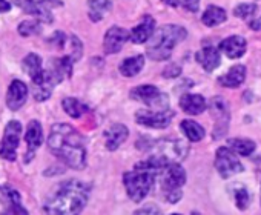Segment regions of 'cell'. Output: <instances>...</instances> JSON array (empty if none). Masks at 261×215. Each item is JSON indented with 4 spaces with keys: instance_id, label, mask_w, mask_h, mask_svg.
Instances as JSON below:
<instances>
[{
    "instance_id": "1",
    "label": "cell",
    "mask_w": 261,
    "mask_h": 215,
    "mask_svg": "<svg viewBox=\"0 0 261 215\" xmlns=\"http://www.w3.org/2000/svg\"><path fill=\"white\" fill-rule=\"evenodd\" d=\"M49 151L72 169L86 166V149L82 136L66 123H57L51 128L48 137Z\"/></svg>"
},
{
    "instance_id": "2",
    "label": "cell",
    "mask_w": 261,
    "mask_h": 215,
    "mask_svg": "<svg viewBox=\"0 0 261 215\" xmlns=\"http://www.w3.org/2000/svg\"><path fill=\"white\" fill-rule=\"evenodd\" d=\"M89 186L79 180H68L45 201L43 210L48 213H79L88 203Z\"/></svg>"
},
{
    "instance_id": "3",
    "label": "cell",
    "mask_w": 261,
    "mask_h": 215,
    "mask_svg": "<svg viewBox=\"0 0 261 215\" xmlns=\"http://www.w3.org/2000/svg\"><path fill=\"white\" fill-rule=\"evenodd\" d=\"M162 169L163 168L159 166L154 160L148 158L136 165L130 172H126L123 175V183L129 198L137 203L142 201L151 192L155 177L162 172Z\"/></svg>"
},
{
    "instance_id": "4",
    "label": "cell",
    "mask_w": 261,
    "mask_h": 215,
    "mask_svg": "<svg viewBox=\"0 0 261 215\" xmlns=\"http://www.w3.org/2000/svg\"><path fill=\"white\" fill-rule=\"evenodd\" d=\"M188 33L178 25H165L157 33L152 34V39L146 48L148 56L152 60H168L172 56L175 46L186 39Z\"/></svg>"
},
{
    "instance_id": "5",
    "label": "cell",
    "mask_w": 261,
    "mask_h": 215,
    "mask_svg": "<svg viewBox=\"0 0 261 215\" xmlns=\"http://www.w3.org/2000/svg\"><path fill=\"white\" fill-rule=\"evenodd\" d=\"M151 149V160L159 166L165 168L171 163H178L188 154V145L181 140H159L154 145L148 146Z\"/></svg>"
},
{
    "instance_id": "6",
    "label": "cell",
    "mask_w": 261,
    "mask_h": 215,
    "mask_svg": "<svg viewBox=\"0 0 261 215\" xmlns=\"http://www.w3.org/2000/svg\"><path fill=\"white\" fill-rule=\"evenodd\" d=\"M162 191L169 203H177L181 198V187L186 183V171L178 163H171L162 169Z\"/></svg>"
},
{
    "instance_id": "7",
    "label": "cell",
    "mask_w": 261,
    "mask_h": 215,
    "mask_svg": "<svg viewBox=\"0 0 261 215\" xmlns=\"http://www.w3.org/2000/svg\"><path fill=\"white\" fill-rule=\"evenodd\" d=\"M14 4L19 8H22L27 14H31L40 22L46 23H51L54 19L51 10L63 5L60 0H14Z\"/></svg>"
},
{
    "instance_id": "8",
    "label": "cell",
    "mask_w": 261,
    "mask_h": 215,
    "mask_svg": "<svg viewBox=\"0 0 261 215\" xmlns=\"http://www.w3.org/2000/svg\"><path fill=\"white\" fill-rule=\"evenodd\" d=\"M130 97L134 100L145 103L151 110H159V111L168 110V104H169L168 97L157 86H152V85H143V86L134 88L130 91Z\"/></svg>"
},
{
    "instance_id": "9",
    "label": "cell",
    "mask_w": 261,
    "mask_h": 215,
    "mask_svg": "<svg viewBox=\"0 0 261 215\" xmlns=\"http://www.w3.org/2000/svg\"><path fill=\"white\" fill-rule=\"evenodd\" d=\"M235 154L237 152L232 148H218L215 154V168L223 178H230L232 175L243 172L244 168Z\"/></svg>"
},
{
    "instance_id": "10",
    "label": "cell",
    "mask_w": 261,
    "mask_h": 215,
    "mask_svg": "<svg viewBox=\"0 0 261 215\" xmlns=\"http://www.w3.org/2000/svg\"><path fill=\"white\" fill-rule=\"evenodd\" d=\"M20 136H22V125L17 120H13L7 125L5 134L0 143V157L14 162L17 155V148L20 143Z\"/></svg>"
},
{
    "instance_id": "11",
    "label": "cell",
    "mask_w": 261,
    "mask_h": 215,
    "mask_svg": "<svg viewBox=\"0 0 261 215\" xmlns=\"http://www.w3.org/2000/svg\"><path fill=\"white\" fill-rule=\"evenodd\" d=\"M172 117H174V111H171V110H165V111L140 110L136 113L137 123L148 126V128H155V129H163V128L169 126Z\"/></svg>"
},
{
    "instance_id": "12",
    "label": "cell",
    "mask_w": 261,
    "mask_h": 215,
    "mask_svg": "<svg viewBox=\"0 0 261 215\" xmlns=\"http://www.w3.org/2000/svg\"><path fill=\"white\" fill-rule=\"evenodd\" d=\"M209 111L211 116L215 120V126H214V137L218 139L220 136H224L227 132V126H229V108H227V101L221 97H214L209 103Z\"/></svg>"
},
{
    "instance_id": "13",
    "label": "cell",
    "mask_w": 261,
    "mask_h": 215,
    "mask_svg": "<svg viewBox=\"0 0 261 215\" xmlns=\"http://www.w3.org/2000/svg\"><path fill=\"white\" fill-rule=\"evenodd\" d=\"M130 39V33L120 28V26H112L108 30L105 40H103V48L106 54H115L118 52L123 45Z\"/></svg>"
},
{
    "instance_id": "14",
    "label": "cell",
    "mask_w": 261,
    "mask_h": 215,
    "mask_svg": "<svg viewBox=\"0 0 261 215\" xmlns=\"http://www.w3.org/2000/svg\"><path fill=\"white\" fill-rule=\"evenodd\" d=\"M28 98V88L23 82L20 80H13L10 88H8V94H7V104L11 111H17L25 104Z\"/></svg>"
},
{
    "instance_id": "15",
    "label": "cell",
    "mask_w": 261,
    "mask_h": 215,
    "mask_svg": "<svg viewBox=\"0 0 261 215\" xmlns=\"http://www.w3.org/2000/svg\"><path fill=\"white\" fill-rule=\"evenodd\" d=\"M220 51L227 59H240L246 52V40L240 36H230L220 43Z\"/></svg>"
},
{
    "instance_id": "16",
    "label": "cell",
    "mask_w": 261,
    "mask_h": 215,
    "mask_svg": "<svg viewBox=\"0 0 261 215\" xmlns=\"http://www.w3.org/2000/svg\"><path fill=\"white\" fill-rule=\"evenodd\" d=\"M0 200L5 206H8V213H27V209H23L20 204V194L16 189L10 186H0Z\"/></svg>"
},
{
    "instance_id": "17",
    "label": "cell",
    "mask_w": 261,
    "mask_h": 215,
    "mask_svg": "<svg viewBox=\"0 0 261 215\" xmlns=\"http://www.w3.org/2000/svg\"><path fill=\"white\" fill-rule=\"evenodd\" d=\"M25 140H27V146H28V160L31 155H34L36 149L40 148V145L43 143V132H42V125L37 120H33L28 123V129L25 134Z\"/></svg>"
},
{
    "instance_id": "18",
    "label": "cell",
    "mask_w": 261,
    "mask_h": 215,
    "mask_svg": "<svg viewBox=\"0 0 261 215\" xmlns=\"http://www.w3.org/2000/svg\"><path fill=\"white\" fill-rule=\"evenodd\" d=\"M154 28H155V20L152 17L146 16L140 25H137L136 28H133V31H130V40L137 45L148 42L154 34Z\"/></svg>"
},
{
    "instance_id": "19",
    "label": "cell",
    "mask_w": 261,
    "mask_h": 215,
    "mask_svg": "<svg viewBox=\"0 0 261 215\" xmlns=\"http://www.w3.org/2000/svg\"><path fill=\"white\" fill-rule=\"evenodd\" d=\"M180 106L186 114L197 116L206 110V100L203 95L198 94H185L180 98Z\"/></svg>"
},
{
    "instance_id": "20",
    "label": "cell",
    "mask_w": 261,
    "mask_h": 215,
    "mask_svg": "<svg viewBox=\"0 0 261 215\" xmlns=\"http://www.w3.org/2000/svg\"><path fill=\"white\" fill-rule=\"evenodd\" d=\"M129 136V131L124 125H112L106 132H105V139H106V148L109 151H115Z\"/></svg>"
},
{
    "instance_id": "21",
    "label": "cell",
    "mask_w": 261,
    "mask_h": 215,
    "mask_svg": "<svg viewBox=\"0 0 261 215\" xmlns=\"http://www.w3.org/2000/svg\"><path fill=\"white\" fill-rule=\"evenodd\" d=\"M197 62L203 66L204 71L211 72V71H214V69H217L220 66L221 57H220V52L215 48L206 46L200 52H197Z\"/></svg>"
},
{
    "instance_id": "22",
    "label": "cell",
    "mask_w": 261,
    "mask_h": 215,
    "mask_svg": "<svg viewBox=\"0 0 261 215\" xmlns=\"http://www.w3.org/2000/svg\"><path fill=\"white\" fill-rule=\"evenodd\" d=\"M244 78H246V68L243 65H237L232 66L226 75L220 77V83L226 88H238L240 85H243Z\"/></svg>"
},
{
    "instance_id": "23",
    "label": "cell",
    "mask_w": 261,
    "mask_h": 215,
    "mask_svg": "<svg viewBox=\"0 0 261 215\" xmlns=\"http://www.w3.org/2000/svg\"><path fill=\"white\" fill-rule=\"evenodd\" d=\"M88 14L92 22H100L112 8L111 0H88Z\"/></svg>"
},
{
    "instance_id": "24",
    "label": "cell",
    "mask_w": 261,
    "mask_h": 215,
    "mask_svg": "<svg viewBox=\"0 0 261 215\" xmlns=\"http://www.w3.org/2000/svg\"><path fill=\"white\" fill-rule=\"evenodd\" d=\"M143 66H145V57L143 56H134V57H129V59L121 62L120 72L124 77H134L143 69Z\"/></svg>"
},
{
    "instance_id": "25",
    "label": "cell",
    "mask_w": 261,
    "mask_h": 215,
    "mask_svg": "<svg viewBox=\"0 0 261 215\" xmlns=\"http://www.w3.org/2000/svg\"><path fill=\"white\" fill-rule=\"evenodd\" d=\"M226 20V11L217 5H209L207 10L203 13L201 16V22L206 25V26H217L220 23H223Z\"/></svg>"
},
{
    "instance_id": "26",
    "label": "cell",
    "mask_w": 261,
    "mask_h": 215,
    "mask_svg": "<svg viewBox=\"0 0 261 215\" xmlns=\"http://www.w3.org/2000/svg\"><path fill=\"white\" fill-rule=\"evenodd\" d=\"M62 106H63L65 113H66L69 117H72V119H79V117H82V116L88 111V106L83 104L80 100H77V98H74V97H66V98H63Z\"/></svg>"
},
{
    "instance_id": "27",
    "label": "cell",
    "mask_w": 261,
    "mask_h": 215,
    "mask_svg": "<svg viewBox=\"0 0 261 215\" xmlns=\"http://www.w3.org/2000/svg\"><path fill=\"white\" fill-rule=\"evenodd\" d=\"M181 131L191 142H200L204 137V129L201 125L192 122V120H183L181 122Z\"/></svg>"
},
{
    "instance_id": "28",
    "label": "cell",
    "mask_w": 261,
    "mask_h": 215,
    "mask_svg": "<svg viewBox=\"0 0 261 215\" xmlns=\"http://www.w3.org/2000/svg\"><path fill=\"white\" fill-rule=\"evenodd\" d=\"M229 148H232L238 155H250L255 151V143L247 139H232L229 140Z\"/></svg>"
},
{
    "instance_id": "29",
    "label": "cell",
    "mask_w": 261,
    "mask_h": 215,
    "mask_svg": "<svg viewBox=\"0 0 261 215\" xmlns=\"http://www.w3.org/2000/svg\"><path fill=\"white\" fill-rule=\"evenodd\" d=\"M256 5H253V4H241V5H238L235 10H233V14L237 16V17H240V19H243V20H250L255 14H256Z\"/></svg>"
},
{
    "instance_id": "30",
    "label": "cell",
    "mask_w": 261,
    "mask_h": 215,
    "mask_svg": "<svg viewBox=\"0 0 261 215\" xmlns=\"http://www.w3.org/2000/svg\"><path fill=\"white\" fill-rule=\"evenodd\" d=\"M40 30H42V26H40L39 19L37 20H25L19 25V33L25 37L33 36V34H39Z\"/></svg>"
},
{
    "instance_id": "31",
    "label": "cell",
    "mask_w": 261,
    "mask_h": 215,
    "mask_svg": "<svg viewBox=\"0 0 261 215\" xmlns=\"http://www.w3.org/2000/svg\"><path fill=\"white\" fill-rule=\"evenodd\" d=\"M233 197H235L237 206H238L240 209H246V207L249 206V200H250V197H249V192H247V189H246V187H243V186H237V187H235V194H233Z\"/></svg>"
},
{
    "instance_id": "32",
    "label": "cell",
    "mask_w": 261,
    "mask_h": 215,
    "mask_svg": "<svg viewBox=\"0 0 261 215\" xmlns=\"http://www.w3.org/2000/svg\"><path fill=\"white\" fill-rule=\"evenodd\" d=\"M178 5H183L188 11H198L200 8V0H178Z\"/></svg>"
},
{
    "instance_id": "33",
    "label": "cell",
    "mask_w": 261,
    "mask_h": 215,
    "mask_svg": "<svg viewBox=\"0 0 261 215\" xmlns=\"http://www.w3.org/2000/svg\"><path fill=\"white\" fill-rule=\"evenodd\" d=\"M180 72H181V69H180V66H178V65H169L168 68H165L163 75H165V77H168V78H174V77L180 75Z\"/></svg>"
},
{
    "instance_id": "34",
    "label": "cell",
    "mask_w": 261,
    "mask_h": 215,
    "mask_svg": "<svg viewBox=\"0 0 261 215\" xmlns=\"http://www.w3.org/2000/svg\"><path fill=\"white\" fill-rule=\"evenodd\" d=\"M65 40H66V37H65V34L62 33V31H57L48 42L49 43H54V45H59V48H63V45H65Z\"/></svg>"
},
{
    "instance_id": "35",
    "label": "cell",
    "mask_w": 261,
    "mask_h": 215,
    "mask_svg": "<svg viewBox=\"0 0 261 215\" xmlns=\"http://www.w3.org/2000/svg\"><path fill=\"white\" fill-rule=\"evenodd\" d=\"M136 213H162V210H160L159 207H152V206H149V207L137 209V210H136Z\"/></svg>"
},
{
    "instance_id": "36",
    "label": "cell",
    "mask_w": 261,
    "mask_h": 215,
    "mask_svg": "<svg viewBox=\"0 0 261 215\" xmlns=\"http://www.w3.org/2000/svg\"><path fill=\"white\" fill-rule=\"evenodd\" d=\"M11 10V4L7 0H0V13H8Z\"/></svg>"
},
{
    "instance_id": "37",
    "label": "cell",
    "mask_w": 261,
    "mask_h": 215,
    "mask_svg": "<svg viewBox=\"0 0 261 215\" xmlns=\"http://www.w3.org/2000/svg\"><path fill=\"white\" fill-rule=\"evenodd\" d=\"M165 4H168V5H171V7H177L178 5V0H163Z\"/></svg>"
}]
</instances>
